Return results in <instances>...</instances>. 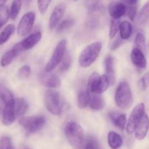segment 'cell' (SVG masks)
I'll list each match as a JSON object with an SVG mask.
<instances>
[{
  "mask_svg": "<svg viewBox=\"0 0 149 149\" xmlns=\"http://www.w3.org/2000/svg\"><path fill=\"white\" fill-rule=\"evenodd\" d=\"M65 135L73 147L79 148L83 145L84 132L81 126L75 122H69L65 127Z\"/></svg>",
  "mask_w": 149,
  "mask_h": 149,
  "instance_id": "1",
  "label": "cell"
},
{
  "mask_svg": "<svg viewBox=\"0 0 149 149\" xmlns=\"http://www.w3.org/2000/svg\"><path fill=\"white\" fill-rule=\"evenodd\" d=\"M115 102L119 108L127 109L131 107L133 102L132 92L129 84L126 81H122L116 89L115 94Z\"/></svg>",
  "mask_w": 149,
  "mask_h": 149,
  "instance_id": "2",
  "label": "cell"
},
{
  "mask_svg": "<svg viewBox=\"0 0 149 149\" xmlns=\"http://www.w3.org/2000/svg\"><path fill=\"white\" fill-rule=\"evenodd\" d=\"M101 49L102 44L100 42H94L88 45L80 54L79 58V65L83 68H87L90 66L100 55Z\"/></svg>",
  "mask_w": 149,
  "mask_h": 149,
  "instance_id": "3",
  "label": "cell"
},
{
  "mask_svg": "<svg viewBox=\"0 0 149 149\" xmlns=\"http://www.w3.org/2000/svg\"><path fill=\"white\" fill-rule=\"evenodd\" d=\"M45 104L48 111L59 116L63 109V100L61 95L55 90H47L45 95Z\"/></svg>",
  "mask_w": 149,
  "mask_h": 149,
  "instance_id": "4",
  "label": "cell"
},
{
  "mask_svg": "<svg viewBox=\"0 0 149 149\" xmlns=\"http://www.w3.org/2000/svg\"><path fill=\"white\" fill-rule=\"evenodd\" d=\"M46 123V119L42 116H22L19 119V124L29 134L35 133L42 129Z\"/></svg>",
  "mask_w": 149,
  "mask_h": 149,
  "instance_id": "5",
  "label": "cell"
},
{
  "mask_svg": "<svg viewBox=\"0 0 149 149\" xmlns=\"http://www.w3.org/2000/svg\"><path fill=\"white\" fill-rule=\"evenodd\" d=\"M65 48H66V41L65 39H63L58 44L54 50L53 55L47 64L46 68H45L47 72H51L53 71L61 63L65 53Z\"/></svg>",
  "mask_w": 149,
  "mask_h": 149,
  "instance_id": "6",
  "label": "cell"
},
{
  "mask_svg": "<svg viewBox=\"0 0 149 149\" xmlns=\"http://www.w3.org/2000/svg\"><path fill=\"white\" fill-rule=\"evenodd\" d=\"M145 114V105L141 103L138 104L133 109L129 119L127 121V125L126 126V131L128 134H132L135 132V128L138 122L141 121V118Z\"/></svg>",
  "mask_w": 149,
  "mask_h": 149,
  "instance_id": "7",
  "label": "cell"
},
{
  "mask_svg": "<svg viewBox=\"0 0 149 149\" xmlns=\"http://www.w3.org/2000/svg\"><path fill=\"white\" fill-rule=\"evenodd\" d=\"M36 15L33 12H28L21 17L17 26V33L23 36L27 35L31 31L34 24Z\"/></svg>",
  "mask_w": 149,
  "mask_h": 149,
  "instance_id": "8",
  "label": "cell"
},
{
  "mask_svg": "<svg viewBox=\"0 0 149 149\" xmlns=\"http://www.w3.org/2000/svg\"><path fill=\"white\" fill-rule=\"evenodd\" d=\"M41 39H42L41 32H35L27 36L22 42L16 44L14 47L20 52H23V51L28 50L34 47L41 40Z\"/></svg>",
  "mask_w": 149,
  "mask_h": 149,
  "instance_id": "9",
  "label": "cell"
},
{
  "mask_svg": "<svg viewBox=\"0 0 149 149\" xmlns=\"http://www.w3.org/2000/svg\"><path fill=\"white\" fill-rule=\"evenodd\" d=\"M15 109V98L4 104L2 111V122L6 126L11 125L17 118Z\"/></svg>",
  "mask_w": 149,
  "mask_h": 149,
  "instance_id": "10",
  "label": "cell"
},
{
  "mask_svg": "<svg viewBox=\"0 0 149 149\" xmlns=\"http://www.w3.org/2000/svg\"><path fill=\"white\" fill-rule=\"evenodd\" d=\"M65 10H66V5L64 3L58 4L54 8L53 11L50 15V18H49V29H53L58 26V24L65 14Z\"/></svg>",
  "mask_w": 149,
  "mask_h": 149,
  "instance_id": "11",
  "label": "cell"
},
{
  "mask_svg": "<svg viewBox=\"0 0 149 149\" xmlns=\"http://www.w3.org/2000/svg\"><path fill=\"white\" fill-rule=\"evenodd\" d=\"M109 13L113 19L119 20L123 17L127 13V7L125 4L120 1H113L109 4Z\"/></svg>",
  "mask_w": 149,
  "mask_h": 149,
  "instance_id": "12",
  "label": "cell"
},
{
  "mask_svg": "<svg viewBox=\"0 0 149 149\" xmlns=\"http://www.w3.org/2000/svg\"><path fill=\"white\" fill-rule=\"evenodd\" d=\"M149 128V118L146 113L143 116L135 128V138L138 141H142L146 136Z\"/></svg>",
  "mask_w": 149,
  "mask_h": 149,
  "instance_id": "13",
  "label": "cell"
},
{
  "mask_svg": "<svg viewBox=\"0 0 149 149\" xmlns=\"http://www.w3.org/2000/svg\"><path fill=\"white\" fill-rule=\"evenodd\" d=\"M49 72L42 73L40 74V81L45 87H49V88H56L61 86V81L60 79L57 77L55 74H49Z\"/></svg>",
  "mask_w": 149,
  "mask_h": 149,
  "instance_id": "14",
  "label": "cell"
},
{
  "mask_svg": "<svg viewBox=\"0 0 149 149\" xmlns=\"http://www.w3.org/2000/svg\"><path fill=\"white\" fill-rule=\"evenodd\" d=\"M131 61L132 63L138 68L143 69L147 66V61L141 49L135 47L131 52Z\"/></svg>",
  "mask_w": 149,
  "mask_h": 149,
  "instance_id": "15",
  "label": "cell"
},
{
  "mask_svg": "<svg viewBox=\"0 0 149 149\" xmlns=\"http://www.w3.org/2000/svg\"><path fill=\"white\" fill-rule=\"evenodd\" d=\"M105 71L106 75L108 77L111 85H113L116 80V75H115L114 65H113V59L111 56L108 55L104 61Z\"/></svg>",
  "mask_w": 149,
  "mask_h": 149,
  "instance_id": "16",
  "label": "cell"
},
{
  "mask_svg": "<svg viewBox=\"0 0 149 149\" xmlns=\"http://www.w3.org/2000/svg\"><path fill=\"white\" fill-rule=\"evenodd\" d=\"M109 119L120 130H124L127 125V117L125 114H121L118 112H111L109 114Z\"/></svg>",
  "mask_w": 149,
  "mask_h": 149,
  "instance_id": "17",
  "label": "cell"
},
{
  "mask_svg": "<svg viewBox=\"0 0 149 149\" xmlns=\"http://www.w3.org/2000/svg\"><path fill=\"white\" fill-rule=\"evenodd\" d=\"M19 52H20L15 47H13L10 50L4 52L2 56H1V60H0V65H1V66L5 67L10 65L13 62V60L16 58V56L18 55Z\"/></svg>",
  "mask_w": 149,
  "mask_h": 149,
  "instance_id": "18",
  "label": "cell"
},
{
  "mask_svg": "<svg viewBox=\"0 0 149 149\" xmlns=\"http://www.w3.org/2000/svg\"><path fill=\"white\" fill-rule=\"evenodd\" d=\"M90 94L88 88L81 89L77 96V104L79 109H85L90 104Z\"/></svg>",
  "mask_w": 149,
  "mask_h": 149,
  "instance_id": "19",
  "label": "cell"
},
{
  "mask_svg": "<svg viewBox=\"0 0 149 149\" xmlns=\"http://www.w3.org/2000/svg\"><path fill=\"white\" fill-rule=\"evenodd\" d=\"M90 109L95 111H100L103 109L105 106V102L103 97L100 95L93 94L90 93Z\"/></svg>",
  "mask_w": 149,
  "mask_h": 149,
  "instance_id": "20",
  "label": "cell"
},
{
  "mask_svg": "<svg viewBox=\"0 0 149 149\" xmlns=\"http://www.w3.org/2000/svg\"><path fill=\"white\" fill-rule=\"evenodd\" d=\"M108 143L110 148L112 149H118L122 146L123 139L120 135L113 131H111L108 134Z\"/></svg>",
  "mask_w": 149,
  "mask_h": 149,
  "instance_id": "21",
  "label": "cell"
},
{
  "mask_svg": "<svg viewBox=\"0 0 149 149\" xmlns=\"http://www.w3.org/2000/svg\"><path fill=\"white\" fill-rule=\"evenodd\" d=\"M100 77L98 73L94 72L90 75L88 80V88L90 93L93 94H97V90H98L99 84L100 81Z\"/></svg>",
  "mask_w": 149,
  "mask_h": 149,
  "instance_id": "22",
  "label": "cell"
},
{
  "mask_svg": "<svg viewBox=\"0 0 149 149\" xmlns=\"http://www.w3.org/2000/svg\"><path fill=\"white\" fill-rule=\"evenodd\" d=\"M119 31H120V37L122 39L126 40L131 36L132 33V26L131 23L127 20L121 22L120 26H119Z\"/></svg>",
  "mask_w": 149,
  "mask_h": 149,
  "instance_id": "23",
  "label": "cell"
},
{
  "mask_svg": "<svg viewBox=\"0 0 149 149\" xmlns=\"http://www.w3.org/2000/svg\"><path fill=\"white\" fill-rule=\"evenodd\" d=\"M149 21V0L143 5L137 17V23L143 25Z\"/></svg>",
  "mask_w": 149,
  "mask_h": 149,
  "instance_id": "24",
  "label": "cell"
},
{
  "mask_svg": "<svg viewBox=\"0 0 149 149\" xmlns=\"http://www.w3.org/2000/svg\"><path fill=\"white\" fill-rule=\"evenodd\" d=\"M15 28L13 24H9L4 28L0 33V45H4L9 40L10 36L14 33Z\"/></svg>",
  "mask_w": 149,
  "mask_h": 149,
  "instance_id": "25",
  "label": "cell"
},
{
  "mask_svg": "<svg viewBox=\"0 0 149 149\" xmlns=\"http://www.w3.org/2000/svg\"><path fill=\"white\" fill-rule=\"evenodd\" d=\"M15 109L17 116H21L24 114L28 109V103L24 99H15Z\"/></svg>",
  "mask_w": 149,
  "mask_h": 149,
  "instance_id": "26",
  "label": "cell"
},
{
  "mask_svg": "<svg viewBox=\"0 0 149 149\" xmlns=\"http://www.w3.org/2000/svg\"><path fill=\"white\" fill-rule=\"evenodd\" d=\"M22 0H13L12 2L11 7H10V17L13 20H15L18 15L20 11V9L22 7Z\"/></svg>",
  "mask_w": 149,
  "mask_h": 149,
  "instance_id": "27",
  "label": "cell"
},
{
  "mask_svg": "<svg viewBox=\"0 0 149 149\" xmlns=\"http://www.w3.org/2000/svg\"><path fill=\"white\" fill-rule=\"evenodd\" d=\"M83 149H101V147L94 137L88 136L83 143Z\"/></svg>",
  "mask_w": 149,
  "mask_h": 149,
  "instance_id": "28",
  "label": "cell"
},
{
  "mask_svg": "<svg viewBox=\"0 0 149 149\" xmlns=\"http://www.w3.org/2000/svg\"><path fill=\"white\" fill-rule=\"evenodd\" d=\"M0 99L5 104L14 99L11 92L2 85H0Z\"/></svg>",
  "mask_w": 149,
  "mask_h": 149,
  "instance_id": "29",
  "label": "cell"
},
{
  "mask_svg": "<svg viewBox=\"0 0 149 149\" xmlns=\"http://www.w3.org/2000/svg\"><path fill=\"white\" fill-rule=\"evenodd\" d=\"M71 55L68 52H65L62 61H61V63H60L59 69L61 72H65L67 70L69 69L70 66L71 65Z\"/></svg>",
  "mask_w": 149,
  "mask_h": 149,
  "instance_id": "30",
  "label": "cell"
},
{
  "mask_svg": "<svg viewBox=\"0 0 149 149\" xmlns=\"http://www.w3.org/2000/svg\"><path fill=\"white\" fill-rule=\"evenodd\" d=\"M74 19H66V20L62 21L59 25H58V28H57V32H58V33H61V32H63V31L72 27V26H74Z\"/></svg>",
  "mask_w": 149,
  "mask_h": 149,
  "instance_id": "31",
  "label": "cell"
},
{
  "mask_svg": "<svg viewBox=\"0 0 149 149\" xmlns=\"http://www.w3.org/2000/svg\"><path fill=\"white\" fill-rule=\"evenodd\" d=\"M121 22L119 20H114L111 21V24L110 31H109V38L111 39H113L116 36V33L119 30V26H120Z\"/></svg>",
  "mask_w": 149,
  "mask_h": 149,
  "instance_id": "32",
  "label": "cell"
},
{
  "mask_svg": "<svg viewBox=\"0 0 149 149\" xmlns=\"http://www.w3.org/2000/svg\"><path fill=\"white\" fill-rule=\"evenodd\" d=\"M0 149H15L12 140L9 137L4 136L0 139Z\"/></svg>",
  "mask_w": 149,
  "mask_h": 149,
  "instance_id": "33",
  "label": "cell"
},
{
  "mask_svg": "<svg viewBox=\"0 0 149 149\" xmlns=\"http://www.w3.org/2000/svg\"><path fill=\"white\" fill-rule=\"evenodd\" d=\"M135 45H136L135 47L141 49L142 51L143 49H145L146 39H145V36H144V35L142 33H137L136 37H135Z\"/></svg>",
  "mask_w": 149,
  "mask_h": 149,
  "instance_id": "34",
  "label": "cell"
},
{
  "mask_svg": "<svg viewBox=\"0 0 149 149\" xmlns=\"http://www.w3.org/2000/svg\"><path fill=\"white\" fill-rule=\"evenodd\" d=\"M31 74V68L29 65H23L21 68H19L17 71V76L21 79H27Z\"/></svg>",
  "mask_w": 149,
  "mask_h": 149,
  "instance_id": "35",
  "label": "cell"
},
{
  "mask_svg": "<svg viewBox=\"0 0 149 149\" xmlns=\"http://www.w3.org/2000/svg\"><path fill=\"white\" fill-rule=\"evenodd\" d=\"M52 0H37L38 8L42 14H45L47 11V9Z\"/></svg>",
  "mask_w": 149,
  "mask_h": 149,
  "instance_id": "36",
  "label": "cell"
},
{
  "mask_svg": "<svg viewBox=\"0 0 149 149\" xmlns=\"http://www.w3.org/2000/svg\"><path fill=\"white\" fill-rule=\"evenodd\" d=\"M100 0H84V4L88 10L91 11L97 10Z\"/></svg>",
  "mask_w": 149,
  "mask_h": 149,
  "instance_id": "37",
  "label": "cell"
},
{
  "mask_svg": "<svg viewBox=\"0 0 149 149\" xmlns=\"http://www.w3.org/2000/svg\"><path fill=\"white\" fill-rule=\"evenodd\" d=\"M127 14L128 17L131 20H135V17H136L137 14V6L132 5V6H128L127 8Z\"/></svg>",
  "mask_w": 149,
  "mask_h": 149,
  "instance_id": "38",
  "label": "cell"
},
{
  "mask_svg": "<svg viewBox=\"0 0 149 149\" xmlns=\"http://www.w3.org/2000/svg\"><path fill=\"white\" fill-rule=\"evenodd\" d=\"M149 84V73H147L146 74L143 76L140 80V85L142 87V89L145 90L148 87Z\"/></svg>",
  "mask_w": 149,
  "mask_h": 149,
  "instance_id": "39",
  "label": "cell"
},
{
  "mask_svg": "<svg viewBox=\"0 0 149 149\" xmlns=\"http://www.w3.org/2000/svg\"><path fill=\"white\" fill-rule=\"evenodd\" d=\"M121 44H122V39H121V37L117 38V39H116V40L114 41V42H113V43L112 44L111 46V49H116V48H118L119 46H120Z\"/></svg>",
  "mask_w": 149,
  "mask_h": 149,
  "instance_id": "40",
  "label": "cell"
},
{
  "mask_svg": "<svg viewBox=\"0 0 149 149\" xmlns=\"http://www.w3.org/2000/svg\"><path fill=\"white\" fill-rule=\"evenodd\" d=\"M123 4L127 6H132L136 5V3L138 2V0H121Z\"/></svg>",
  "mask_w": 149,
  "mask_h": 149,
  "instance_id": "41",
  "label": "cell"
},
{
  "mask_svg": "<svg viewBox=\"0 0 149 149\" xmlns=\"http://www.w3.org/2000/svg\"><path fill=\"white\" fill-rule=\"evenodd\" d=\"M6 1H7V0H0V9H1L4 7Z\"/></svg>",
  "mask_w": 149,
  "mask_h": 149,
  "instance_id": "42",
  "label": "cell"
},
{
  "mask_svg": "<svg viewBox=\"0 0 149 149\" xmlns=\"http://www.w3.org/2000/svg\"><path fill=\"white\" fill-rule=\"evenodd\" d=\"M24 149H31V148H24Z\"/></svg>",
  "mask_w": 149,
  "mask_h": 149,
  "instance_id": "43",
  "label": "cell"
},
{
  "mask_svg": "<svg viewBox=\"0 0 149 149\" xmlns=\"http://www.w3.org/2000/svg\"><path fill=\"white\" fill-rule=\"evenodd\" d=\"M74 1H78V0H74Z\"/></svg>",
  "mask_w": 149,
  "mask_h": 149,
  "instance_id": "44",
  "label": "cell"
}]
</instances>
